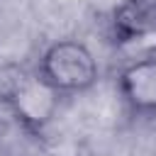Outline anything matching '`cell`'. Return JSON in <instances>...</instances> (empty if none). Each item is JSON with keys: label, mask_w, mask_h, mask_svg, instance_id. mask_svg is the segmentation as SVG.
I'll list each match as a JSON object with an SVG mask.
<instances>
[{"label": "cell", "mask_w": 156, "mask_h": 156, "mask_svg": "<svg viewBox=\"0 0 156 156\" xmlns=\"http://www.w3.org/2000/svg\"><path fill=\"white\" fill-rule=\"evenodd\" d=\"M34 71L61 98L90 93L100 80V63L90 46L80 39L63 37L51 41L34 66Z\"/></svg>", "instance_id": "cell-1"}, {"label": "cell", "mask_w": 156, "mask_h": 156, "mask_svg": "<svg viewBox=\"0 0 156 156\" xmlns=\"http://www.w3.org/2000/svg\"><path fill=\"white\" fill-rule=\"evenodd\" d=\"M0 102L27 136L41 139L58 115L63 98L49 83H44L37 71H24L7 83V88L0 93Z\"/></svg>", "instance_id": "cell-2"}, {"label": "cell", "mask_w": 156, "mask_h": 156, "mask_svg": "<svg viewBox=\"0 0 156 156\" xmlns=\"http://www.w3.org/2000/svg\"><path fill=\"white\" fill-rule=\"evenodd\" d=\"M117 93L136 119H156V51L132 56L117 71Z\"/></svg>", "instance_id": "cell-3"}, {"label": "cell", "mask_w": 156, "mask_h": 156, "mask_svg": "<svg viewBox=\"0 0 156 156\" xmlns=\"http://www.w3.org/2000/svg\"><path fill=\"white\" fill-rule=\"evenodd\" d=\"M115 46H134L156 39V0H122L110 17Z\"/></svg>", "instance_id": "cell-4"}]
</instances>
